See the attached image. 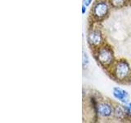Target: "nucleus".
<instances>
[{"mask_svg": "<svg viewBox=\"0 0 131 123\" xmlns=\"http://www.w3.org/2000/svg\"><path fill=\"white\" fill-rule=\"evenodd\" d=\"M86 12V6L84 5V4H83V6H82V13L84 14Z\"/></svg>", "mask_w": 131, "mask_h": 123, "instance_id": "obj_11", "label": "nucleus"}, {"mask_svg": "<svg viewBox=\"0 0 131 123\" xmlns=\"http://www.w3.org/2000/svg\"><path fill=\"white\" fill-rule=\"evenodd\" d=\"M130 81H131V76H130Z\"/></svg>", "mask_w": 131, "mask_h": 123, "instance_id": "obj_12", "label": "nucleus"}, {"mask_svg": "<svg viewBox=\"0 0 131 123\" xmlns=\"http://www.w3.org/2000/svg\"><path fill=\"white\" fill-rule=\"evenodd\" d=\"M114 7H122L126 3V0H109Z\"/></svg>", "mask_w": 131, "mask_h": 123, "instance_id": "obj_8", "label": "nucleus"}, {"mask_svg": "<svg viewBox=\"0 0 131 123\" xmlns=\"http://www.w3.org/2000/svg\"><path fill=\"white\" fill-rule=\"evenodd\" d=\"M113 96L116 98V99L120 100L122 102H129V94L125 90L122 89L121 88L115 87L113 89Z\"/></svg>", "mask_w": 131, "mask_h": 123, "instance_id": "obj_6", "label": "nucleus"}, {"mask_svg": "<svg viewBox=\"0 0 131 123\" xmlns=\"http://www.w3.org/2000/svg\"><path fill=\"white\" fill-rule=\"evenodd\" d=\"M109 6L105 0L97 1L93 7L92 13L93 16L97 19H102L108 14Z\"/></svg>", "mask_w": 131, "mask_h": 123, "instance_id": "obj_3", "label": "nucleus"}, {"mask_svg": "<svg viewBox=\"0 0 131 123\" xmlns=\"http://www.w3.org/2000/svg\"><path fill=\"white\" fill-rule=\"evenodd\" d=\"M97 113L102 117H109L114 113V110L112 105L103 102L97 105Z\"/></svg>", "mask_w": 131, "mask_h": 123, "instance_id": "obj_5", "label": "nucleus"}, {"mask_svg": "<svg viewBox=\"0 0 131 123\" xmlns=\"http://www.w3.org/2000/svg\"><path fill=\"white\" fill-rule=\"evenodd\" d=\"M97 58L99 63L103 67H108L113 63L114 54L112 49L110 47L102 46L97 48Z\"/></svg>", "mask_w": 131, "mask_h": 123, "instance_id": "obj_1", "label": "nucleus"}, {"mask_svg": "<svg viewBox=\"0 0 131 123\" xmlns=\"http://www.w3.org/2000/svg\"><path fill=\"white\" fill-rule=\"evenodd\" d=\"M130 67L129 63L125 60L118 61L114 69V74L116 77L120 80H124L130 75Z\"/></svg>", "mask_w": 131, "mask_h": 123, "instance_id": "obj_2", "label": "nucleus"}, {"mask_svg": "<svg viewBox=\"0 0 131 123\" xmlns=\"http://www.w3.org/2000/svg\"><path fill=\"white\" fill-rule=\"evenodd\" d=\"M127 115L125 107H122L120 105H117L114 108V116L119 120H123Z\"/></svg>", "mask_w": 131, "mask_h": 123, "instance_id": "obj_7", "label": "nucleus"}, {"mask_svg": "<svg viewBox=\"0 0 131 123\" xmlns=\"http://www.w3.org/2000/svg\"><path fill=\"white\" fill-rule=\"evenodd\" d=\"M89 64V57L86 53H83V67L85 68V67H87V65Z\"/></svg>", "mask_w": 131, "mask_h": 123, "instance_id": "obj_9", "label": "nucleus"}, {"mask_svg": "<svg viewBox=\"0 0 131 123\" xmlns=\"http://www.w3.org/2000/svg\"><path fill=\"white\" fill-rule=\"evenodd\" d=\"M92 3V0H84V4L87 7V6H89L90 4Z\"/></svg>", "mask_w": 131, "mask_h": 123, "instance_id": "obj_10", "label": "nucleus"}, {"mask_svg": "<svg viewBox=\"0 0 131 123\" xmlns=\"http://www.w3.org/2000/svg\"><path fill=\"white\" fill-rule=\"evenodd\" d=\"M88 41L89 44L93 47H98L103 42L102 33L98 30H93L89 32L88 35Z\"/></svg>", "mask_w": 131, "mask_h": 123, "instance_id": "obj_4", "label": "nucleus"}]
</instances>
